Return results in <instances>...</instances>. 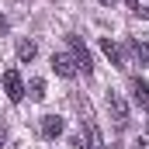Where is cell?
I'll return each mask as SVG.
<instances>
[{
	"label": "cell",
	"mask_w": 149,
	"mask_h": 149,
	"mask_svg": "<svg viewBox=\"0 0 149 149\" xmlns=\"http://www.w3.org/2000/svg\"><path fill=\"white\" fill-rule=\"evenodd\" d=\"M101 3H108V7H111V3H114V0H101Z\"/></svg>",
	"instance_id": "obj_14"
},
{
	"label": "cell",
	"mask_w": 149,
	"mask_h": 149,
	"mask_svg": "<svg viewBox=\"0 0 149 149\" xmlns=\"http://www.w3.org/2000/svg\"><path fill=\"white\" fill-rule=\"evenodd\" d=\"M3 90H7V97H10L14 104H17V101H24V94H28V90H24V80H21L17 70H7V73H3Z\"/></svg>",
	"instance_id": "obj_3"
},
{
	"label": "cell",
	"mask_w": 149,
	"mask_h": 149,
	"mask_svg": "<svg viewBox=\"0 0 149 149\" xmlns=\"http://www.w3.org/2000/svg\"><path fill=\"white\" fill-rule=\"evenodd\" d=\"M111 149H118V146H111Z\"/></svg>",
	"instance_id": "obj_15"
},
{
	"label": "cell",
	"mask_w": 149,
	"mask_h": 149,
	"mask_svg": "<svg viewBox=\"0 0 149 149\" xmlns=\"http://www.w3.org/2000/svg\"><path fill=\"white\" fill-rule=\"evenodd\" d=\"M135 149H149V142H142V139H139V142H135Z\"/></svg>",
	"instance_id": "obj_13"
},
{
	"label": "cell",
	"mask_w": 149,
	"mask_h": 149,
	"mask_svg": "<svg viewBox=\"0 0 149 149\" xmlns=\"http://www.w3.org/2000/svg\"><path fill=\"white\" fill-rule=\"evenodd\" d=\"M63 128H66V125H63L59 114H45V118L38 121V135H42V139H59Z\"/></svg>",
	"instance_id": "obj_4"
},
{
	"label": "cell",
	"mask_w": 149,
	"mask_h": 149,
	"mask_svg": "<svg viewBox=\"0 0 149 149\" xmlns=\"http://www.w3.org/2000/svg\"><path fill=\"white\" fill-rule=\"evenodd\" d=\"M135 14H142V17H149V0H139V3H135Z\"/></svg>",
	"instance_id": "obj_12"
},
{
	"label": "cell",
	"mask_w": 149,
	"mask_h": 149,
	"mask_svg": "<svg viewBox=\"0 0 149 149\" xmlns=\"http://www.w3.org/2000/svg\"><path fill=\"white\" fill-rule=\"evenodd\" d=\"M101 49H104V56L111 59L114 66H125V56H121V49H118V42H111V38H101Z\"/></svg>",
	"instance_id": "obj_8"
},
{
	"label": "cell",
	"mask_w": 149,
	"mask_h": 149,
	"mask_svg": "<svg viewBox=\"0 0 149 149\" xmlns=\"http://www.w3.org/2000/svg\"><path fill=\"white\" fill-rule=\"evenodd\" d=\"M108 111H111L118 128H128V104H125V97L118 90H108Z\"/></svg>",
	"instance_id": "obj_2"
},
{
	"label": "cell",
	"mask_w": 149,
	"mask_h": 149,
	"mask_svg": "<svg viewBox=\"0 0 149 149\" xmlns=\"http://www.w3.org/2000/svg\"><path fill=\"white\" fill-rule=\"evenodd\" d=\"M28 94H31V101H45V80L35 76L31 83H28Z\"/></svg>",
	"instance_id": "obj_11"
},
{
	"label": "cell",
	"mask_w": 149,
	"mask_h": 149,
	"mask_svg": "<svg viewBox=\"0 0 149 149\" xmlns=\"http://www.w3.org/2000/svg\"><path fill=\"white\" fill-rule=\"evenodd\" d=\"M52 66H56V73L59 76H66V80H73L80 70H76V59H73V52H59V56H52Z\"/></svg>",
	"instance_id": "obj_5"
},
{
	"label": "cell",
	"mask_w": 149,
	"mask_h": 149,
	"mask_svg": "<svg viewBox=\"0 0 149 149\" xmlns=\"http://www.w3.org/2000/svg\"><path fill=\"white\" fill-rule=\"evenodd\" d=\"M128 90H132L135 104H139L142 111H149V83L146 80H142V76H132V80H128Z\"/></svg>",
	"instance_id": "obj_6"
},
{
	"label": "cell",
	"mask_w": 149,
	"mask_h": 149,
	"mask_svg": "<svg viewBox=\"0 0 149 149\" xmlns=\"http://www.w3.org/2000/svg\"><path fill=\"white\" fill-rule=\"evenodd\" d=\"M35 56H38V45L31 38H21V42H17V59H21V63H31Z\"/></svg>",
	"instance_id": "obj_9"
},
{
	"label": "cell",
	"mask_w": 149,
	"mask_h": 149,
	"mask_svg": "<svg viewBox=\"0 0 149 149\" xmlns=\"http://www.w3.org/2000/svg\"><path fill=\"white\" fill-rule=\"evenodd\" d=\"M128 52H132V56H135V59H139L142 66H149V45H146V42L132 38V42H128Z\"/></svg>",
	"instance_id": "obj_10"
},
{
	"label": "cell",
	"mask_w": 149,
	"mask_h": 149,
	"mask_svg": "<svg viewBox=\"0 0 149 149\" xmlns=\"http://www.w3.org/2000/svg\"><path fill=\"white\" fill-rule=\"evenodd\" d=\"M66 42H70V52H73V59H76V70H80L83 76H90V73H94V63H90V52H87V45H83V38L70 35Z\"/></svg>",
	"instance_id": "obj_1"
},
{
	"label": "cell",
	"mask_w": 149,
	"mask_h": 149,
	"mask_svg": "<svg viewBox=\"0 0 149 149\" xmlns=\"http://www.w3.org/2000/svg\"><path fill=\"white\" fill-rule=\"evenodd\" d=\"M83 139H87V149H108L104 146V139H101V128H97V121L87 114V121H83Z\"/></svg>",
	"instance_id": "obj_7"
}]
</instances>
